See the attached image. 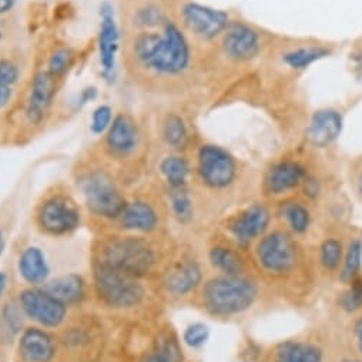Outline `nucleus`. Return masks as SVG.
Instances as JSON below:
<instances>
[{
    "instance_id": "obj_1",
    "label": "nucleus",
    "mask_w": 362,
    "mask_h": 362,
    "mask_svg": "<svg viewBox=\"0 0 362 362\" xmlns=\"http://www.w3.org/2000/svg\"><path fill=\"white\" fill-rule=\"evenodd\" d=\"M255 274L284 307L307 308L320 286L311 244L274 226L248 251Z\"/></svg>"
},
{
    "instance_id": "obj_2",
    "label": "nucleus",
    "mask_w": 362,
    "mask_h": 362,
    "mask_svg": "<svg viewBox=\"0 0 362 362\" xmlns=\"http://www.w3.org/2000/svg\"><path fill=\"white\" fill-rule=\"evenodd\" d=\"M193 304L207 317L228 324H243L284 307L257 274L214 273L206 277Z\"/></svg>"
},
{
    "instance_id": "obj_3",
    "label": "nucleus",
    "mask_w": 362,
    "mask_h": 362,
    "mask_svg": "<svg viewBox=\"0 0 362 362\" xmlns=\"http://www.w3.org/2000/svg\"><path fill=\"white\" fill-rule=\"evenodd\" d=\"M124 54L134 76L161 80L185 76L193 59L186 32L171 21L156 29L130 32Z\"/></svg>"
},
{
    "instance_id": "obj_4",
    "label": "nucleus",
    "mask_w": 362,
    "mask_h": 362,
    "mask_svg": "<svg viewBox=\"0 0 362 362\" xmlns=\"http://www.w3.org/2000/svg\"><path fill=\"white\" fill-rule=\"evenodd\" d=\"M344 349L341 328L320 322L287 338L257 345L248 355L251 362H335Z\"/></svg>"
},
{
    "instance_id": "obj_5",
    "label": "nucleus",
    "mask_w": 362,
    "mask_h": 362,
    "mask_svg": "<svg viewBox=\"0 0 362 362\" xmlns=\"http://www.w3.org/2000/svg\"><path fill=\"white\" fill-rule=\"evenodd\" d=\"M173 248L154 235H113L102 240L96 261L141 280L157 279Z\"/></svg>"
},
{
    "instance_id": "obj_6",
    "label": "nucleus",
    "mask_w": 362,
    "mask_h": 362,
    "mask_svg": "<svg viewBox=\"0 0 362 362\" xmlns=\"http://www.w3.org/2000/svg\"><path fill=\"white\" fill-rule=\"evenodd\" d=\"M207 276L206 262L194 247L174 245L157 276L160 294L168 303H193Z\"/></svg>"
},
{
    "instance_id": "obj_7",
    "label": "nucleus",
    "mask_w": 362,
    "mask_h": 362,
    "mask_svg": "<svg viewBox=\"0 0 362 362\" xmlns=\"http://www.w3.org/2000/svg\"><path fill=\"white\" fill-rule=\"evenodd\" d=\"M93 288L99 300L115 310L132 311L143 307L148 298L144 280L99 261L93 265Z\"/></svg>"
},
{
    "instance_id": "obj_8",
    "label": "nucleus",
    "mask_w": 362,
    "mask_h": 362,
    "mask_svg": "<svg viewBox=\"0 0 362 362\" xmlns=\"http://www.w3.org/2000/svg\"><path fill=\"white\" fill-rule=\"evenodd\" d=\"M197 183L213 194H227L238 183L241 167L238 160L224 147L206 143L199 147L194 163Z\"/></svg>"
},
{
    "instance_id": "obj_9",
    "label": "nucleus",
    "mask_w": 362,
    "mask_h": 362,
    "mask_svg": "<svg viewBox=\"0 0 362 362\" xmlns=\"http://www.w3.org/2000/svg\"><path fill=\"white\" fill-rule=\"evenodd\" d=\"M276 226L273 204L258 200L245 204L220 221L217 231L237 244L240 248H250Z\"/></svg>"
},
{
    "instance_id": "obj_10",
    "label": "nucleus",
    "mask_w": 362,
    "mask_h": 362,
    "mask_svg": "<svg viewBox=\"0 0 362 362\" xmlns=\"http://www.w3.org/2000/svg\"><path fill=\"white\" fill-rule=\"evenodd\" d=\"M78 190L88 211L106 218L117 220L127 200L113 177L105 170H90L80 175Z\"/></svg>"
},
{
    "instance_id": "obj_11",
    "label": "nucleus",
    "mask_w": 362,
    "mask_h": 362,
    "mask_svg": "<svg viewBox=\"0 0 362 362\" xmlns=\"http://www.w3.org/2000/svg\"><path fill=\"white\" fill-rule=\"evenodd\" d=\"M310 173V167L294 157H286L271 163L261 178V193L264 200L268 203H277L298 194Z\"/></svg>"
},
{
    "instance_id": "obj_12",
    "label": "nucleus",
    "mask_w": 362,
    "mask_h": 362,
    "mask_svg": "<svg viewBox=\"0 0 362 362\" xmlns=\"http://www.w3.org/2000/svg\"><path fill=\"white\" fill-rule=\"evenodd\" d=\"M81 223L77 203L64 193H53L43 199L36 210L39 230L52 237H63L74 233Z\"/></svg>"
},
{
    "instance_id": "obj_13",
    "label": "nucleus",
    "mask_w": 362,
    "mask_h": 362,
    "mask_svg": "<svg viewBox=\"0 0 362 362\" xmlns=\"http://www.w3.org/2000/svg\"><path fill=\"white\" fill-rule=\"evenodd\" d=\"M348 227L341 224H328L321 227L311 243L314 261L321 283H337L342 264Z\"/></svg>"
},
{
    "instance_id": "obj_14",
    "label": "nucleus",
    "mask_w": 362,
    "mask_h": 362,
    "mask_svg": "<svg viewBox=\"0 0 362 362\" xmlns=\"http://www.w3.org/2000/svg\"><path fill=\"white\" fill-rule=\"evenodd\" d=\"M313 206L314 203L305 200L300 194L274 203L276 226L281 227L296 238L311 244L320 231Z\"/></svg>"
},
{
    "instance_id": "obj_15",
    "label": "nucleus",
    "mask_w": 362,
    "mask_h": 362,
    "mask_svg": "<svg viewBox=\"0 0 362 362\" xmlns=\"http://www.w3.org/2000/svg\"><path fill=\"white\" fill-rule=\"evenodd\" d=\"M206 267L210 273L226 276L255 274L248 251L240 248L220 231H214L207 241L204 252Z\"/></svg>"
},
{
    "instance_id": "obj_16",
    "label": "nucleus",
    "mask_w": 362,
    "mask_h": 362,
    "mask_svg": "<svg viewBox=\"0 0 362 362\" xmlns=\"http://www.w3.org/2000/svg\"><path fill=\"white\" fill-rule=\"evenodd\" d=\"M181 29L202 42H210L223 35L230 26V16L224 11L187 2L180 9Z\"/></svg>"
},
{
    "instance_id": "obj_17",
    "label": "nucleus",
    "mask_w": 362,
    "mask_h": 362,
    "mask_svg": "<svg viewBox=\"0 0 362 362\" xmlns=\"http://www.w3.org/2000/svg\"><path fill=\"white\" fill-rule=\"evenodd\" d=\"M25 317L43 328H59L67 317V305L52 297L43 288H26L19 296Z\"/></svg>"
},
{
    "instance_id": "obj_18",
    "label": "nucleus",
    "mask_w": 362,
    "mask_h": 362,
    "mask_svg": "<svg viewBox=\"0 0 362 362\" xmlns=\"http://www.w3.org/2000/svg\"><path fill=\"white\" fill-rule=\"evenodd\" d=\"M141 146V132L133 116L119 113L115 116L105 136V148L116 160H127L136 156Z\"/></svg>"
},
{
    "instance_id": "obj_19",
    "label": "nucleus",
    "mask_w": 362,
    "mask_h": 362,
    "mask_svg": "<svg viewBox=\"0 0 362 362\" xmlns=\"http://www.w3.org/2000/svg\"><path fill=\"white\" fill-rule=\"evenodd\" d=\"M59 78L47 70H40L33 76L23 112L25 119L30 126H40L46 120L54 103Z\"/></svg>"
},
{
    "instance_id": "obj_20",
    "label": "nucleus",
    "mask_w": 362,
    "mask_h": 362,
    "mask_svg": "<svg viewBox=\"0 0 362 362\" xmlns=\"http://www.w3.org/2000/svg\"><path fill=\"white\" fill-rule=\"evenodd\" d=\"M124 231L141 235H157L163 230L164 216L157 204L146 199L127 202L116 220Z\"/></svg>"
},
{
    "instance_id": "obj_21",
    "label": "nucleus",
    "mask_w": 362,
    "mask_h": 362,
    "mask_svg": "<svg viewBox=\"0 0 362 362\" xmlns=\"http://www.w3.org/2000/svg\"><path fill=\"white\" fill-rule=\"evenodd\" d=\"M221 49L227 59L235 63L252 60L261 50L258 33L244 23H230L221 36Z\"/></svg>"
},
{
    "instance_id": "obj_22",
    "label": "nucleus",
    "mask_w": 362,
    "mask_h": 362,
    "mask_svg": "<svg viewBox=\"0 0 362 362\" xmlns=\"http://www.w3.org/2000/svg\"><path fill=\"white\" fill-rule=\"evenodd\" d=\"M137 362H186L183 345L174 328L168 324L160 325Z\"/></svg>"
},
{
    "instance_id": "obj_23",
    "label": "nucleus",
    "mask_w": 362,
    "mask_h": 362,
    "mask_svg": "<svg viewBox=\"0 0 362 362\" xmlns=\"http://www.w3.org/2000/svg\"><path fill=\"white\" fill-rule=\"evenodd\" d=\"M119 28L115 19L113 5L105 2L100 6V29H99V60L102 70L106 76L112 74L116 69V57L120 46Z\"/></svg>"
},
{
    "instance_id": "obj_24",
    "label": "nucleus",
    "mask_w": 362,
    "mask_h": 362,
    "mask_svg": "<svg viewBox=\"0 0 362 362\" xmlns=\"http://www.w3.org/2000/svg\"><path fill=\"white\" fill-rule=\"evenodd\" d=\"M18 354L22 362H52L57 355V341L50 332L29 327L21 332Z\"/></svg>"
},
{
    "instance_id": "obj_25",
    "label": "nucleus",
    "mask_w": 362,
    "mask_h": 362,
    "mask_svg": "<svg viewBox=\"0 0 362 362\" xmlns=\"http://www.w3.org/2000/svg\"><path fill=\"white\" fill-rule=\"evenodd\" d=\"M342 132V117L335 110H320L314 115L308 129V139L315 147H328Z\"/></svg>"
},
{
    "instance_id": "obj_26",
    "label": "nucleus",
    "mask_w": 362,
    "mask_h": 362,
    "mask_svg": "<svg viewBox=\"0 0 362 362\" xmlns=\"http://www.w3.org/2000/svg\"><path fill=\"white\" fill-rule=\"evenodd\" d=\"M362 271V231L348 227L342 264L337 277V283L344 287L349 284Z\"/></svg>"
},
{
    "instance_id": "obj_27",
    "label": "nucleus",
    "mask_w": 362,
    "mask_h": 362,
    "mask_svg": "<svg viewBox=\"0 0 362 362\" xmlns=\"http://www.w3.org/2000/svg\"><path fill=\"white\" fill-rule=\"evenodd\" d=\"M158 171L167 190H178L190 186L193 167L185 156L177 153L165 156L158 164Z\"/></svg>"
},
{
    "instance_id": "obj_28",
    "label": "nucleus",
    "mask_w": 362,
    "mask_h": 362,
    "mask_svg": "<svg viewBox=\"0 0 362 362\" xmlns=\"http://www.w3.org/2000/svg\"><path fill=\"white\" fill-rule=\"evenodd\" d=\"M19 273L22 279L33 287L47 281L50 268L43 251L39 247L30 245L23 250L19 257Z\"/></svg>"
},
{
    "instance_id": "obj_29",
    "label": "nucleus",
    "mask_w": 362,
    "mask_h": 362,
    "mask_svg": "<svg viewBox=\"0 0 362 362\" xmlns=\"http://www.w3.org/2000/svg\"><path fill=\"white\" fill-rule=\"evenodd\" d=\"M43 290L69 307L84 300L86 281L78 274H66L46 283Z\"/></svg>"
},
{
    "instance_id": "obj_30",
    "label": "nucleus",
    "mask_w": 362,
    "mask_h": 362,
    "mask_svg": "<svg viewBox=\"0 0 362 362\" xmlns=\"http://www.w3.org/2000/svg\"><path fill=\"white\" fill-rule=\"evenodd\" d=\"M170 216L180 227H190L197 217V206L190 187L167 190Z\"/></svg>"
},
{
    "instance_id": "obj_31",
    "label": "nucleus",
    "mask_w": 362,
    "mask_h": 362,
    "mask_svg": "<svg viewBox=\"0 0 362 362\" xmlns=\"http://www.w3.org/2000/svg\"><path fill=\"white\" fill-rule=\"evenodd\" d=\"M334 308L344 320L362 314V271L346 286L341 287L335 297Z\"/></svg>"
},
{
    "instance_id": "obj_32",
    "label": "nucleus",
    "mask_w": 362,
    "mask_h": 362,
    "mask_svg": "<svg viewBox=\"0 0 362 362\" xmlns=\"http://www.w3.org/2000/svg\"><path fill=\"white\" fill-rule=\"evenodd\" d=\"M161 139L171 150L183 151L190 141V133L185 119L177 113L167 115L161 127Z\"/></svg>"
},
{
    "instance_id": "obj_33",
    "label": "nucleus",
    "mask_w": 362,
    "mask_h": 362,
    "mask_svg": "<svg viewBox=\"0 0 362 362\" xmlns=\"http://www.w3.org/2000/svg\"><path fill=\"white\" fill-rule=\"evenodd\" d=\"M341 335L346 351L362 361V314L345 318Z\"/></svg>"
},
{
    "instance_id": "obj_34",
    "label": "nucleus",
    "mask_w": 362,
    "mask_h": 362,
    "mask_svg": "<svg viewBox=\"0 0 362 362\" xmlns=\"http://www.w3.org/2000/svg\"><path fill=\"white\" fill-rule=\"evenodd\" d=\"M329 54V52L324 47H315V46H310V47H298L294 50H290L288 53H286L284 56V62L296 70H303L307 69L308 66H311L313 63L318 62L322 57H327Z\"/></svg>"
},
{
    "instance_id": "obj_35",
    "label": "nucleus",
    "mask_w": 362,
    "mask_h": 362,
    "mask_svg": "<svg viewBox=\"0 0 362 362\" xmlns=\"http://www.w3.org/2000/svg\"><path fill=\"white\" fill-rule=\"evenodd\" d=\"M23 311L19 303L9 301L4 305L2 311H0V318H2L4 331L12 338L22 332L23 327Z\"/></svg>"
},
{
    "instance_id": "obj_36",
    "label": "nucleus",
    "mask_w": 362,
    "mask_h": 362,
    "mask_svg": "<svg viewBox=\"0 0 362 362\" xmlns=\"http://www.w3.org/2000/svg\"><path fill=\"white\" fill-rule=\"evenodd\" d=\"M73 60L74 53L70 47H59L53 50V53L49 56L46 70L60 80V77H63L71 67Z\"/></svg>"
},
{
    "instance_id": "obj_37",
    "label": "nucleus",
    "mask_w": 362,
    "mask_h": 362,
    "mask_svg": "<svg viewBox=\"0 0 362 362\" xmlns=\"http://www.w3.org/2000/svg\"><path fill=\"white\" fill-rule=\"evenodd\" d=\"M113 109L109 105H100L95 109L92 115V123H90V130L95 134H106L112 122H113Z\"/></svg>"
},
{
    "instance_id": "obj_38",
    "label": "nucleus",
    "mask_w": 362,
    "mask_h": 362,
    "mask_svg": "<svg viewBox=\"0 0 362 362\" xmlns=\"http://www.w3.org/2000/svg\"><path fill=\"white\" fill-rule=\"evenodd\" d=\"M183 339L189 346L200 348L209 339V328L200 322L192 324L190 327H187V329L183 335Z\"/></svg>"
},
{
    "instance_id": "obj_39",
    "label": "nucleus",
    "mask_w": 362,
    "mask_h": 362,
    "mask_svg": "<svg viewBox=\"0 0 362 362\" xmlns=\"http://www.w3.org/2000/svg\"><path fill=\"white\" fill-rule=\"evenodd\" d=\"M21 67L15 60L9 57L0 59V80L15 87L21 80Z\"/></svg>"
},
{
    "instance_id": "obj_40",
    "label": "nucleus",
    "mask_w": 362,
    "mask_h": 362,
    "mask_svg": "<svg viewBox=\"0 0 362 362\" xmlns=\"http://www.w3.org/2000/svg\"><path fill=\"white\" fill-rule=\"evenodd\" d=\"M15 95V87L0 80V110L8 107L13 99Z\"/></svg>"
},
{
    "instance_id": "obj_41",
    "label": "nucleus",
    "mask_w": 362,
    "mask_h": 362,
    "mask_svg": "<svg viewBox=\"0 0 362 362\" xmlns=\"http://www.w3.org/2000/svg\"><path fill=\"white\" fill-rule=\"evenodd\" d=\"M354 186H355V192L359 196V199L362 200V164L358 167V170L355 171V178H354Z\"/></svg>"
},
{
    "instance_id": "obj_42",
    "label": "nucleus",
    "mask_w": 362,
    "mask_h": 362,
    "mask_svg": "<svg viewBox=\"0 0 362 362\" xmlns=\"http://www.w3.org/2000/svg\"><path fill=\"white\" fill-rule=\"evenodd\" d=\"M16 0H0V16L8 15L13 11Z\"/></svg>"
},
{
    "instance_id": "obj_43",
    "label": "nucleus",
    "mask_w": 362,
    "mask_h": 362,
    "mask_svg": "<svg viewBox=\"0 0 362 362\" xmlns=\"http://www.w3.org/2000/svg\"><path fill=\"white\" fill-rule=\"evenodd\" d=\"M335 362H362L359 358L352 355L351 352L346 351V348L342 351V354L335 359Z\"/></svg>"
},
{
    "instance_id": "obj_44",
    "label": "nucleus",
    "mask_w": 362,
    "mask_h": 362,
    "mask_svg": "<svg viewBox=\"0 0 362 362\" xmlns=\"http://www.w3.org/2000/svg\"><path fill=\"white\" fill-rule=\"evenodd\" d=\"M6 288H8V276L0 271V297L5 294Z\"/></svg>"
},
{
    "instance_id": "obj_45",
    "label": "nucleus",
    "mask_w": 362,
    "mask_h": 362,
    "mask_svg": "<svg viewBox=\"0 0 362 362\" xmlns=\"http://www.w3.org/2000/svg\"><path fill=\"white\" fill-rule=\"evenodd\" d=\"M5 247H6L5 235H4V231L0 230V257H2V254H4V251H5Z\"/></svg>"
},
{
    "instance_id": "obj_46",
    "label": "nucleus",
    "mask_w": 362,
    "mask_h": 362,
    "mask_svg": "<svg viewBox=\"0 0 362 362\" xmlns=\"http://www.w3.org/2000/svg\"><path fill=\"white\" fill-rule=\"evenodd\" d=\"M0 37H2V33H0Z\"/></svg>"
}]
</instances>
